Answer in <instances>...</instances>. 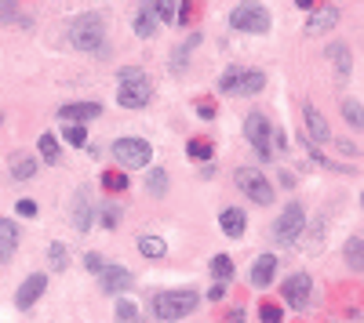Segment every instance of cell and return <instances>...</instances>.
Returning <instances> with one entry per match:
<instances>
[{"instance_id":"obj_1","label":"cell","mask_w":364,"mask_h":323,"mask_svg":"<svg viewBox=\"0 0 364 323\" xmlns=\"http://www.w3.org/2000/svg\"><path fill=\"white\" fill-rule=\"evenodd\" d=\"M70 44L77 51H91V55H106V22L99 11H84L81 19H73L70 26Z\"/></svg>"},{"instance_id":"obj_2","label":"cell","mask_w":364,"mask_h":323,"mask_svg":"<svg viewBox=\"0 0 364 323\" xmlns=\"http://www.w3.org/2000/svg\"><path fill=\"white\" fill-rule=\"evenodd\" d=\"M197 309V290H161V295L153 298V316L157 320H186L189 313Z\"/></svg>"},{"instance_id":"obj_3","label":"cell","mask_w":364,"mask_h":323,"mask_svg":"<svg viewBox=\"0 0 364 323\" xmlns=\"http://www.w3.org/2000/svg\"><path fill=\"white\" fill-rule=\"evenodd\" d=\"M230 26L241 29V33H266V29H270V11L262 4H255V0H244V4L233 8Z\"/></svg>"},{"instance_id":"obj_4","label":"cell","mask_w":364,"mask_h":323,"mask_svg":"<svg viewBox=\"0 0 364 323\" xmlns=\"http://www.w3.org/2000/svg\"><path fill=\"white\" fill-rule=\"evenodd\" d=\"M233 179H237V189H241L251 204H259V207L274 204V185L266 182V174H259L255 167H241Z\"/></svg>"},{"instance_id":"obj_5","label":"cell","mask_w":364,"mask_h":323,"mask_svg":"<svg viewBox=\"0 0 364 323\" xmlns=\"http://www.w3.org/2000/svg\"><path fill=\"white\" fill-rule=\"evenodd\" d=\"M113 156L124 167H146L153 156V145L146 138H117L113 142Z\"/></svg>"},{"instance_id":"obj_6","label":"cell","mask_w":364,"mask_h":323,"mask_svg":"<svg viewBox=\"0 0 364 323\" xmlns=\"http://www.w3.org/2000/svg\"><path fill=\"white\" fill-rule=\"evenodd\" d=\"M303 225H306L303 207H299V204H288V207H284V215L274 222V240H277V244H284V247H288V244H295V240H299V233H303Z\"/></svg>"},{"instance_id":"obj_7","label":"cell","mask_w":364,"mask_h":323,"mask_svg":"<svg viewBox=\"0 0 364 323\" xmlns=\"http://www.w3.org/2000/svg\"><path fill=\"white\" fill-rule=\"evenodd\" d=\"M150 94H153L150 76H146V73H139V76H132V80H120V88H117V102H120L124 109H142V106L150 102Z\"/></svg>"},{"instance_id":"obj_8","label":"cell","mask_w":364,"mask_h":323,"mask_svg":"<svg viewBox=\"0 0 364 323\" xmlns=\"http://www.w3.org/2000/svg\"><path fill=\"white\" fill-rule=\"evenodd\" d=\"M284 301L292 305V309L306 313L313 305V280L306 276V272H292L288 280H284Z\"/></svg>"},{"instance_id":"obj_9","label":"cell","mask_w":364,"mask_h":323,"mask_svg":"<svg viewBox=\"0 0 364 323\" xmlns=\"http://www.w3.org/2000/svg\"><path fill=\"white\" fill-rule=\"evenodd\" d=\"M270 120L262 117V113H251V117L244 120V138L251 142V149H259V156L262 160H270L274 156V149H270Z\"/></svg>"},{"instance_id":"obj_10","label":"cell","mask_w":364,"mask_h":323,"mask_svg":"<svg viewBox=\"0 0 364 323\" xmlns=\"http://www.w3.org/2000/svg\"><path fill=\"white\" fill-rule=\"evenodd\" d=\"M339 26V8L335 4H324V8H313L310 19H306V33L317 37V33H328V29Z\"/></svg>"},{"instance_id":"obj_11","label":"cell","mask_w":364,"mask_h":323,"mask_svg":"<svg viewBox=\"0 0 364 323\" xmlns=\"http://www.w3.org/2000/svg\"><path fill=\"white\" fill-rule=\"evenodd\" d=\"M99 276H102V290H106V295H124V290H132V283H135V276L124 265H106Z\"/></svg>"},{"instance_id":"obj_12","label":"cell","mask_w":364,"mask_h":323,"mask_svg":"<svg viewBox=\"0 0 364 323\" xmlns=\"http://www.w3.org/2000/svg\"><path fill=\"white\" fill-rule=\"evenodd\" d=\"M95 117H102L99 102H70V106L58 109V120H66V124H88Z\"/></svg>"},{"instance_id":"obj_13","label":"cell","mask_w":364,"mask_h":323,"mask_svg":"<svg viewBox=\"0 0 364 323\" xmlns=\"http://www.w3.org/2000/svg\"><path fill=\"white\" fill-rule=\"evenodd\" d=\"M44 290H47V276H44V272H33L29 280H22L19 295H15V305H19V309H29V305H33Z\"/></svg>"},{"instance_id":"obj_14","label":"cell","mask_w":364,"mask_h":323,"mask_svg":"<svg viewBox=\"0 0 364 323\" xmlns=\"http://www.w3.org/2000/svg\"><path fill=\"white\" fill-rule=\"evenodd\" d=\"M274 276H277V258L274 254H259L255 265H251V287H259V290L270 287Z\"/></svg>"},{"instance_id":"obj_15","label":"cell","mask_w":364,"mask_h":323,"mask_svg":"<svg viewBox=\"0 0 364 323\" xmlns=\"http://www.w3.org/2000/svg\"><path fill=\"white\" fill-rule=\"evenodd\" d=\"M15 251H19V225L11 218H0V262H11Z\"/></svg>"},{"instance_id":"obj_16","label":"cell","mask_w":364,"mask_h":323,"mask_svg":"<svg viewBox=\"0 0 364 323\" xmlns=\"http://www.w3.org/2000/svg\"><path fill=\"white\" fill-rule=\"evenodd\" d=\"M262 88H266V73H259V69H241V80H237L233 94H259Z\"/></svg>"},{"instance_id":"obj_17","label":"cell","mask_w":364,"mask_h":323,"mask_svg":"<svg viewBox=\"0 0 364 323\" xmlns=\"http://www.w3.org/2000/svg\"><path fill=\"white\" fill-rule=\"evenodd\" d=\"M219 225H223V233H226V236H244V225H248V218H244V211H241V207H230V211H223V215H219Z\"/></svg>"},{"instance_id":"obj_18","label":"cell","mask_w":364,"mask_h":323,"mask_svg":"<svg viewBox=\"0 0 364 323\" xmlns=\"http://www.w3.org/2000/svg\"><path fill=\"white\" fill-rule=\"evenodd\" d=\"M8 164H11V174H15L19 182H26V179H37V160H33V156H26V153H11V160H8Z\"/></svg>"},{"instance_id":"obj_19","label":"cell","mask_w":364,"mask_h":323,"mask_svg":"<svg viewBox=\"0 0 364 323\" xmlns=\"http://www.w3.org/2000/svg\"><path fill=\"white\" fill-rule=\"evenodd\" d=\"M91 218H95V204L84 197H77V207H73V225H77V233H88L91 229Z\"/></svg>"},{"instance_id":"obj_20","label":"cell","mask_w":364,"mask_h":323,"mask_svg":"<svg viewBox=\"0 0 364 323\" xmlns=\"http://www.w3.org/2000/svg\"><path fill=\"white\" fill-rule=\"evenodd\" d=\"M303 117H306V131H310V138H313V142H328V138H331V131H328L324 117H321V113L313 109V106H306Z\"/></svg>"},{"instance_id":"obj_21","label":"cell","mask_w":364,"mask_h":323,"mask_svg":"<svg viewBox=\"0 0 364 323\" xmlns=\"http://www.w3.org/2000/svg\"><path fill=\"white\" fill-rule=\"evenodd\" d=\"M342 251H346V262H350V269L364 272V236H350Z\"/></svg>"},{"instance_id":"obj_22","label":"cell","mask_w":364,"mask_h":323,"mask_svg":"<svg viewBox=\"0 0 364 323\" xmlns=\"http://www.w3.org/2000/svg\"><path fill=\"white\" fill-rule=\"evenodd\" d=\"M175 4L179 0H146V8L153 11L157 22H175Z\"/></svg>"},{"instance_id":"obj_23","label":"cell","mask_w":364,"mask_h":323,"mask_svg":"<svg viewBox=\"0 0 364 323\" xmlns=\"http://www.w3.org/2000/svg\"><path fill=\"white\" fill-rule=\"evenodd\" d=\"M328 58H331V66L339 69V76L350 73V47H346V44H331L328 47Z\"/></svg>"},{"instance_id":"obj_24","label":"cell","mask_w":364,"mask_h":323,"mask_svg":"<svg viewBox=\"0 0 364 323\" xmlns=\"http://www.w3.org/2000/svg\"><path fill=\"white\" fill-rule=\"evenodd\" d=\"M139 251L157 262V258H164V254H168V244H164L161 236H139Z\"/></svg>"},{"instance_id":"obj_25","label":"cell","mask_w":364,"mask_h":323,"mask_svg":"<svg viewBox=\"0 0 364 323\" xmlns=\"http://www.w3.org/2000/svg\"><path fill=\"white\" fill-rule=\"evenodd\" d=\"M135 33H139V37H146V40L157 33V19H153V11H150V8H142V11L135 15Z\"/></svg>"},{"instance_id":"obj_26","label":"cell","mask_w":364,"mask_h":323,"mask_svg":"<svg viewBox=\"0 0 364 323\" xmlns=\"http://www.w3.org/2000/svg\"><path fill=\"white\" fill-rule=\"evenodd\" d=\"M342 117L350 127H364V106L357 99H342Z\"/></svg>"},{"instance_id":"obj_27","label":"cell","mask_w":364,"mask_h":323,"mask_svg":"<svg viewBox=\"0 0 364 323\" xmlns=\"http://www.w3.org/2000/svg\"><path fill=\"white\" fill-rule=\"evenodd\" d=\"M212 276L215 280H233V258H226V254H215L212 258Z\"/></svg>"},{"instance_id":"obj_28","label":"cell","mask_w":364,"mask_h":323,"mask_svg":"<svg viewBox=\"0 0 364 323\" xmlns=\"http://www.w3.org/2000/svg\"><path fill=\"white\" fill-rule=\"evenodd\" d=\"M117 323H142L139 305L128 301V298H120V301H117Z\"/></svg>"},{"instance_id":"obj_29","label":"cell","mask_w":364,"mask_h":323,"mask_svg":"<svg viewBox=\"0 0 364 323\" xmlns=\"http://www.w3.org/2000/svg\"><path fill=\"white\" fill-rule=\"evenodd\" d=\"M212 153H215V149H212L208 138H193V142L186 145V156H189V160H212Z\"/></svg>"},{"instance_id":"obj_30","label":"cell","mask_w":364,"mask_h":323,"mask_svg":"<svg viewBox=\"0 0 364 323\" xmlns=\"http://www.w3.org/2000/svg\"><path fill=\"white\" fill-rule=\"evenodd\" d=\"M37 145H40V156L47 160V164H55V160H58V138H55L52 131H44Z\"/></svg>"},{"instance_id":"obj_31","label":"cell","mask_w":364,"mask_h":323,"mask_svg":"<svg viewBox=\"0 0 364 323\" xmlns=\"http://www.w3.org/2000/svg\"><path fill=\"white\" fill-rule=\"evenodd\" d=\"M102 189H106V192H124V189H128V174L106 171V174H102Z\"/></svg>"},{"instance_id":"obj_32","label":"cell","mask_w":364,"mask_h":323,"mask_svg":"<svg viewBox=\"0 0 364 323\" xmlns=\"http://www.w3.org/2000/svg\"><path fill=\"white\" fill-rule=\"evenodd\" d=\"M259 323H284V309L274 301H262L259 305Z\"/></svg>"},{"instance_id":"obj_33","label":"cell","mask_w":364,"mask_h":323,"mask_svg":"<svg viewBox=\"0 0 364 323\" xmlns=\"http://www.w3.org/2000/svg\"><path fill=\"white\" fill-rule=\"evenodd\" d=\"M150 192L153 197H168V171H150Z\"/></svg>"},{"instance_id":"obj_34","label":"cell","mask_w":364,"mask_h":323,"mask_svg":"<svg viewBox=\"0 0 364 323\" xmlns=\"http://www.w3.org/2000/svg\"><path fill=\"white\" fill-rule=\"evenodd\" d=\"M62 135H66L70 145H84L88 142V127L84 124H66V131H62Z\"/></svg>"},{"instance_id":"obj_35","label":"cell","mask_w":364,"mask_h":323,"mask_svg":"<svg viewBox=\"0 0 364 323\" xmlns=\"http://www.w3.org/2000/svg\"><path fill=\"white\" fill-rule=\"evenodd\" d=\"M47 262H52V269H66L70 262H66V247H62V244H52V247H47Z\"/></svg>"},{"instance_id":"obj_36","label":"cell","mask_w":364,"mask_h":323,"mask_svg":"<svg viewBox=\"0 0 364 323\" xmlns=\"http://www.w3.org/2000/svg\"><path fill=\"white\" fill-rule=\"evenodd\" d=\"M237 80H241V69H226L223 73V80H219V91H226V94H233V88H237Z\"/></svg>"},{"instance_id":"obj_37","label":"cell","mask_w":364,"mask_h":323,"mask_svg":"<svg viewBox=\"0 0 364 323\" xmlns=\"http://www.w3.org/2000/svg\"><path fill=\"white\" fill-rule=\"evenodd\" d=\"M99 222L106 225V229H117V222H120V215H117V207H102V215H99Z\"/></svg>"},{"instance_id":"obj_38","label":"cell","mask_w":364,"mask_h":323,"mask_svg":"<svg viewBox=\"0 0 364 323\" xmlns=\"http://www.w3.org/2000/svg\"><path fill=\"white\" fill-rule=\"evenodd\" d=\"M84 265H88V272H102L106 269V258L91 251V254H84Z\"/></svg>"},{"instance_id":"obj_39","label":"cell","mask_w":364,"mask_h":323,"mask_svg":"<svg viewBox=\"0 0 364 323\" xmlns=\"http://www.w3.org/2000/svg\"><path fill=\"white\" fill-rule=\"evenodd\" d=\"M19 19V11H15L11 0H0V22H15Z\"/></svg>"},{"instance_id":"obj_40","label":"cell","mask_w":364,"mask_h":323,"mask_svg":"<svg viewBox=\"0 0 364 323\" xmlns=\"http://www.w3.org/2000/svg\"><path fill=\"white\" fill-rule=\"evenodd\" d=\"M15 211H19L22 218H33L37 215V204L33 200H19V204H15Z\"/></svg>"},{"instance_id":"obj_41","label":"cell","mask_w":364,"mask_h":323,"mask_svg":"<svg viewBox=\"0 0 364 323\" xmlns=\"http://www.w3.org/2000/svg\"><path fill=\"white\" fill-rule=\"evenodd\" d=\"M197 113H200L204 120H212V117H215V102H212V99H200V102H197Z\"/></svg>"},{"instance_id":"obj_42","label":"cell","mask_w":364,"mask_h":323,"mask_svg":"<svg viewBox=\"0 0 364 323\" xmlns=\"http://www.w3.org/2000/svg\"><path fill=\"white\" fill-rule=\"evenodd\" d=\"M208 298H212V301H223V298H226V280H215V287L208 290Z\"/></svg>"},{"instance_id":"obj_43","label":"cell","mask_w":364,"mask_h":323,"mask_svg":"<svg viewBox=\"0 0 364 323\" xmlns=\"http://www.w3.org/2000/svg\"><path fill=\"white\" fill-rule=\"evenodd\" d=\"M189 19H193V0H186V4H182V15H179V22L186 26Z\"/></svg>"},{"instance_id":"obj_44","label":"cell","mask_w":364,"mask_h":323,"mask_svg":"<svg viewBox=\"0 0 364 323\" xmlns=\"http://www.w3.org/2000/svg\"><path fill=\"white\" fill-rule=\"evenodd\" d=\"M270 138L277 142V149H288V135H284V131H274Z\"/></svg>"},{"instance_id":"obj_45","label":"cell","mask_w":364,"mask_h":323,"mask_svg":"<svg viewBox=\"0 0 364 323\" xmlns=\"http://www.w3.org/2000/svg\"><path fill=\"white\" fill-rule=\"evenodd\" d=\"M226 323H248V320H244V313H241V309H233V313H230V320H226Z\"/></svg>"},{"instance_id":"obj_46","label":"cell","mask_w":364,"mask_h":323,"mask_svg":"<svg viewBox=\"0 0 364 323\" xmlns=\"http://www.w3.org/2000/svg\"><path fill=\"white\" fill-rule=\"evenodd\" d=\"M295 4H299V8H306V11H313V8H317V0H295Z\"/></svg>"},{"instance_id":"obj_47","label":"cell","mask_w":364,"mask_h":323,"mask_svg":"<svg viewBox=\"0 0 364 323\" xmlns=\"http://www.w3.org/2000/svg\"><path fill=\"white\" fill-rule=\"evenodd\" d=\"M361 204H364V197H361Z\"/></svg>"}]
</instances>
